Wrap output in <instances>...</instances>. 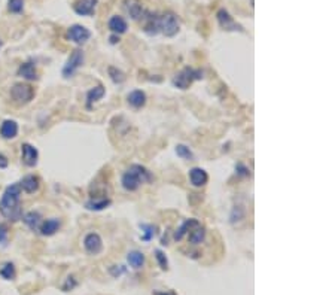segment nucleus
Returning a JSON list of instances; mask_svg holds the SVG:
<instances>
[{"label": "nucleus", "mask_w": 335, "mask_h": 295, "mask_svg": "<svg viewBox=\"0 0 335 295\" xmlns=\"http://www.w3.org/2000/svg\"><path fill=\"white\" fill-rule=\"evenodd\" d=\"M189 181L194 187H204L209 181V176L203 169L194 167V169L189 170Z\"/></svg>", "instance_id": "nucleus-19"}, {"label": "nucleus", "mask_w": 335, "mask_h": 295, "mask_svg": "<svg viewBox=\"0 0 335 295\" xmlns=\"http://www.w3.org/2000/svg\"><path fill=\"white\" fill-rule=\"evenodd\" d=\"M82 64H84V51L82 49H75L70 54L66 66L63 67V76L64 78H72Z\"/></svg>", "instance_id": "nucleus-7"}, {"label": "nucleus", "mask_w": 335, "mask_h": 295, "mask_svg": "<svg viewBox=\"0 0 335 295\" xmlns=\"http://www.w3.org/2000/svg\"><path fill=\"white\" fill-rule=\"evenodd\" d=\"M66 37L72 42H75L76 45H84L85 42L89 40L91 37V31L85 27V25H81V24H73L67 28L66 31Z\"/></svg>", "instance_id": "nucleus-6"}, {"label": "nucleus", "mask_w": 335, "mask_h": 295, "mask_svg": "<svg viewBox=\"0 0 335 295\" xmlns=\"http://www.w3.org/2000/svg\"><path fill=\"white\" fill-rule=\"evenodd\" d=\"M18 76L27 79V81H37L39 76H37V70H36V66L33 61H25L22 63L19 67H18Z\"/></svg>", "instance_id": "nucleus-16"}, {"label": "nucleus", "mask_w": 335, "mask_h": 295, "mask_svg": "<svg viewBox=\"0 0 335 295\" xmlns=\"http://www.w3.org/2000/svg\"><path fill=\"white\" fill-rule=\"evenodd\" d=\"M109 75H110V78H112V81L115 84H121V82L125 81V75L121 70H118L116 67H113V66L109 67Z\"/></svg>", "instance_id": "nucleus-31"}, {"label": "nucleus", "mask_w": 335, "mask_h": 295, "mask_svg": "<svg viewBox=\"0 0 335 295\" xmlns=\"http://www.w3.org/2000/svg\"><path fill=\"white\" fill-rule=\"evenodd\" d=\"M18 124L13 119H6L0 125V136L3 139H13L18 134Z\"/></svg>", "instance_id": "nucleus-18"}, {"label": "nucleus", "mask_w": 335, "mask_h": 295, "mask_svg": "<svg viewBox=\"0 0 335 295\" xmlns=\"http://www.w3.org/2000/svg\"><path fill=\"white\" fill-rule=\"evenodd\" d=\"M107 27H109V30L112 33H115V34L119 36V34H124L127 31L128 24H127V21H125L124 16H121V15H112L110 19L107 21Z\"/></svg>", "instance_id": "nucleus-15"}, {"label": "nucleus", "mask_w": 335, "mask_h": 295, "mask_svg": "<svg viewBox=\"0 0 335 295\" xmlns=\"http://www.w3.org/2000/svg\"><path fill=\"white\" fill-rule=\"evenodd\" d=\"M19 188L25 194H34L40 188V179L34 175H27L19 181Z\"/></svg>", "instance_id": "nucleus-13"}, {"label": "nucleus", "mask_w": 335, "mask_h": 295, "mask_svg": "<svg viewBox=\"0 0 335 295\" xmlns=\"http://www.w3.org/2000/svg\"><path fill=\"white\" fill-rule=\"evenodd\" d=\"M143 31L149 36H157L160 33V13L145 12L143 16Z\"/></svg>", "instance_id": "nucleus-9"}, {"label": "nucleus", "mask_w": 335, "mask_h": 295, "mask_svg": "<svg viewBox=\"0 0 335 295\" xmlns=\"http://www.w3.org/2000/svg\"><path fill=\"white\" fill-rule=\"evenodd\" d=\"M7 234H9L7 225L6 224H0V245L1 246H6V243H7Z\"/></svg>", "instance_id": "nucleus-33"}, {"label": "nucleus", "mask_w": 335, "mask_h": 295, "mask_svg": "<svg viewBox=\"0 0 335 295\" xmlns=\"http://www.w3.org/2000/svg\"><path fill=\"white\" fill-rule=\"evenodd\" d=\"M125 10L134 21H140L145 16V9L139 0H125Z\"/></svg>", "instance_id": "nucleus-14"}, {"label": "nucleus", "mask_w": 335, "mask_h": 295, "mask_svg": "<svg viewBox=\"0 0 335 295\" xmlns=\"http://www.w3.org/2000/svg\"><path fill=\"white\" fill-rule=\"evenodd\" d=\"M127 100H128V104L130 106L139 109V107L145 106V103H146V94L142 90H134V91H131L128 94Z\"/></svg>", "instance_id": "nucleus-21"}, {"label": "nucleus", "mask_w": 335, "mask_h": 295, "mask_svg": "<svg viewBox=\"0 0 335 295\" xmlns=\"http://www.w3.org/2000/svg\"><path fill=\"white\" fill-rule=\"evenodd\" d=\"M127 261H128V264L133 269L139 270V269H142L145 266V255L142 252H139V251H131L127 255Z\"/></svg>", "instance_id": "nucleus-24"}, {"label": "nucleus", "mask_w": 335, "mask_h": 295, "mask_svg": "<svg viewBox=\"0 0 335 295\" xmlns=\"http://www.w3.org/2000/svg\"><path fill=\"white\" fill-rule=\"evenodd\" d=\"M155 258H157V261H158V264H160V267L163 270H167L168 269V261H167L166 255L161 251H155Z\"/></svg>", "instance_id": "nucleus-32"}, {"label": "nucleus", "mask_w": 335, "mask_h": 295, "mask_svg": "<svg viewBox=\"0 0 335 295\" xmlns=\"http://www.w3.org/2000/svg\"><path fill=\"white\" fill-rule=\"evenodd\" d=\"M109 40H110V43H112V45H115V43H118V42H119V36L113 33V34L109 37Z\"/></svg>", "instance_id": "nucleus-37"}, {"label": "nucleus", "mask_w": 335, "mask_h": 295, "mask_svg": "<svg viewBox=\"0 0 335 295\" xmlns=\"http://www.w3.org/2000/svg\"><path fill=\"white\" fill-rule=\"evenodd\" d=\"M61 227V222L60 219L57 218H51V219H46V221H42L40 227H39V233L42 236H54Z\"/></svg>", "instance_id": "nucleus-17"}, {"label": "nucleus", "mask_w": 335, "mask_h": 295, "mask_svg": "<svg viewBox=\"0 0 335 295\" xmlns=\"http://www.w3.org/2000/svg\"><path fill=\"white\" fill-rule=\"evenodd\" d=\"M76 285H78V282L75 281V278H73V276H69V278H67V281H66V284L63 285V291H64V293L72 291Z\"/></svg>", "instance_id": "nucleus-34"}, {"label": "nucleus", "mask_w": 335, "mask_h": 295, "mask_svg": "<svg viewBox=\"0 0 335 295\" xmlns=\"http://www.w3.org/2000/svg\"><path fill=\"white\" fill-rule=\"evenodd\" d=\"M158 295H176L174 293H166V294H158Z\"/></svg>", "instance_id": "nucleus-38"}, {"label": "nucleus", "mask_w": 335, "mask_h": 295, "mask_svg": "<svg viewBox=\"0 0 335 295\" xmlns=\"http://www.w3.org/2000/svg\"><path fill=\"white\" fill-rule=\"evenodd\" d=\"M107 206H110V200L109 198H100V200L98 198H92V200L86 201V204H85V207L88 210H103Z\"/></svg>", "instance_id": "nucleus-26"}, {"label": "nucleus", "mask_w": 335, "mask_h": 295, "mask_svg": "<svg viewBox=\"0 0 335 295\" xmlns=\"http://www.w3.org/2000/svg\"><path fill=\"white\" fill-rule=\"evenodd\" d=\"M34 97V88L28 84H15L10 90V98L15 104H27Z\"/></svg>", "instance_id": "nucleus-4"}, {"label": "nucleus", "mask_w": 335, "mask_h": 295, "mask_svg": "<svg viewBox=\"0 0 335 295\" xmlns=\"http://www.w3.org/2000/svg\"><path fill=\"white\" fill-rule=\"evenodd\" d=\"M7 10L10 13H22L24 12V0H7Z\"/></svg>", "instance_id": "nucleus-29"}, {"label": "nucleus", "mask_w": 335, "mask_h": 295, "mask_svg": "<svg viewBox=\"0 0 335 295\" xmlns=\"http://www.w3.org/2000/svg\"><path fill=\"white\" fill-rule=\"evenodd\" d=\"M197 225H200V222L197 221V219H186L176 231H174V234H173V239L174 240H182V237L188 233V231H191L194 227H197Z\"/></svg>", "instance_id": "nucleus-22"}, {"label": "nucleus", "mask_w": 335, "mask_h": 295, "mask_svg": "<svg viewBox=\"0 0 335 295\" xmlns=\"http://www.w3.org/2000/svg\"><path fill=\"white\" fill-rule=\"evenodd\" d=\"M7 164H9L7 158H6L3 154H0V169H6V167H7Z\"/></svg>", "instance_id": "nucleus-36"}, {"label": "nucleus", "mask_w": 335, "mask_h": 295, "mask_svg": "<svg viewBox=\"0 0 335 295\" xmlns=\"http://www.w3.org/2000/svg\"><path fill=\"white\" fill-rule=\"evenodd\" d=\"M216 18H218V22L219 25L227 30V31H245L243 25H240L231 15L227 9L221 7L218 12H216Z\"/></svg>", "instance_id": "nucleus-8"}, {"label": "nucleus", "mask_w": 335, "mask_h": 295, "mask_svg": "<svg viewBox=\"0 0 335 295\" xmlns=\"http://www.w3.org/2000/svg\"><path fill=\"white\" fill-rule=\"evenodd\" d=\"M176 154H177V157H180L182 160H189V161L194 160L192 151H191L188 146H185V145H177V146H176Z\"/></svg>", "instance_id": "nucleus-30"}, {"label": "nucleus", "mask_w": 335, "mask_h": 295, "mask_svg": "<svg viewBox=\"0 0 335 295\" xmlns=\"http://www.w3.org/2000/svg\"><path fill=\"white\" fill-rule=\"evenodd\" d=\"M84 246H85L88 254L97 255V254H100L103 251V240H101V237L97 233H89L84 239Z\"/></svg>", "instance_id": "nucleus-12"}, {"label": "nucleus", "mask_w": 335, "mask_h": 295, "mask_svg": "<svg viewBox=\"0 0 335 295\" xmlns=\"http://www.w3.org/2000/svg\"><path fill=\"white\" fill-rule=\"evenodd\" d=\"M15 275H16V272H15V266H13L12 263H4V264L1 266V269H0V276H1L3 279H6V281H13V279H15Z\"/></svg>", "instance_id": "nucleus-27"}, {"label": "nucleus", "mask_w": 335, "mask_h": 295, "mask_svg": "<svg viewBox=\"0 0 335 295\" xmlns=\"http://www.w3.org/2000/svg\"><path fill=\"white\" fill-rule=\"evenodd\" d=\"M104 93H106V91H104V88H103L101 85H97V87L91 88V90L86 93V107H91L92 103H95V101H98L100 98H103Z\"/></svg>", "instance_id": "nucleus-23"}, {"label": "nucleus", "mask_w": 335, "mask_h": 295, "mask_svg": "<svg viewBox=\"0 0 335 295\" xmlns=\"http://www.w3.org/2000/svg\"><path fill=\"white\" fill-rule=\"evenodd\" d=\"M180 22L176 13L173 12H164L160 15V33H163L167 37H173L179 33Z\"/></svg>", "instance_id": "nucleus-3"}, {"label": "nucleus", "mask_w": 335, "mask_h": 295, "mask_svg": "<svg viewBox=\"0 0 335 295\" xmlns=\"http://www.w3.org/2000/svg\"><path fill=\"white\" fill-rule=\"evenodd\" d=\"M98 0H76L72 7L75 10V13L81 15V16H91L95 12Z\"/></svg>", "instance_id": "nucleus-11"}, {"label": "nucleus", "mask_w": 335, "mask_h": 295, "mask_svg": "<svg viewBox=\"0 0 335 295\" xmlns=\"http://www.w3.org/2000/svg\"><path fill=\"white\" fill-rule=\"evenodd\" d=\"M204 237H206V230H204V227H201V224L197 225V227H194L189 231V243L191 245H200V243H203L204 242Z\"/></svg>", "instance_id": "nucleus-25"}, {"label": "nucleus", "mask_w": 335, "mask_h": 295, "mask_svg": "<svg viewBox=\"0 0 335 295\" xmlns=\"http://www.w3.org/2000/svg\"><path fill=\"white\" fill-rule=\"evenodd\" d=\"M203 78V72L201 70H195L191 67H185L180 73H177L173 78V85L180 88V90H188L191 87V84L195 79H201Z\"/></svg>", "instance_id": "nucleus-5"}, {"label": "nucleus", "mask_w": 335, "mask_h": 295, "mask_svg": "<svg viewBox=\"0 0 335 295\" xmlns=\"http://www.w3.org/2000/svg\"><path fill=\"white\" fill-rule=\"evenodd\" d=\"M140 227H142V230H143V236H142V240H143V242H149V240H152V239L155 237V234H157V227L149 225V224H142Z\"/></svg>", "instance_id": "nucleus-28"}, {"label": "nucleus", "mask_w": 335, "mask_h": 295, "mask_svg": "<svg viewBox=\"0 0 335 295\" xmlns=\"http://www.w3.org/2000/svg\"><path fill=\"white\" fill-rule=\"evenodd\" d=\"M21 188L18 184L9 185L1 198H0V215L10 221V222H18L22 219V207H21Z\"/></svg>", "instance_id": "nucleus-1"}, {"label": "nucleus", "mask_w": 335, "mask_h": 295, "mask_svg": "<svg viewBox=\"0 0 335 295\" xmlns=\"http://www.w3.org/2000/svg\"><path fill=\"white\" fill-rule=\"evenodd\" d=\"M22 221H24V224H25L30 230L37 231L39 227H40V224H42V216H40L39 212L31 210V212H28V213H25V215L22 216Z\"/></svg>", "instance_id": "nucleus-20"}, {"label": "nucleus", "mask_w": 335, "mask_h": 295, "mask_svg": "<svg viewBox=\"0 0 335 295\" xmlns=\"http://www.w3.org/2000/svg\"><path fill=\"white\" fill-rule=\"evenodd\" d=\"M236 170H237V173L239 175H243V176H249V170L243 166V164H237V167H236Z\"/></svg>", "instance_id": "nucleus-35"}, {"label": "nucleus", "mask_w": 335, "mask_h": 295, "mask_svg": "<svg viewBox=\"0 0 335 295\" xmlns=\"http://www.w3.org/2000/svg\"><path fill=\"white\" fill-rule=\"evenodd\" d=\"M1 46H3V40L0 39V49H1Z\"/></svg>", "instance_id": "nucleus-39"}, {"label": "nucleus", "mask_w": 335, "mask_h": 295, "mask_svg": "<svg viewBox=\"0 0 335 295\" xmlns=\"http://www.w3.org/2000/svg\"><path fill=\"white\" fill-rule=\"evenodd\" d=\"M39 160V152L37 149L30 145V143H22L21 145V161L25 167H34Z\"/></svg>", "instance_id": "nucleus-10"}, {"label": "nucleus", "mask_w": 335, "mask_h": 295, "mask_svg": "<svg viewBox=\"0 0 335 295\" xmlns=\"http://www.w3.org/2000/svg\"><path fill=\"white\" fill-rule=\"evenodd\" d=\"M152 181V175L148 169H145L143 166H139V164H133L130 166V169L122 175V187L125 191H136L139 190V187L142 184H146V182H151Z\"/></svg>", "instance_id": "nucleus-2"}]
</instances>
